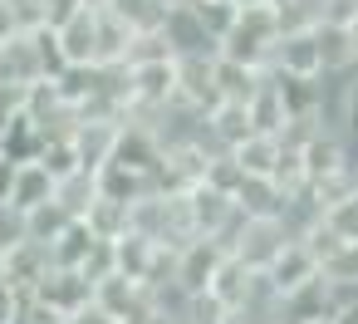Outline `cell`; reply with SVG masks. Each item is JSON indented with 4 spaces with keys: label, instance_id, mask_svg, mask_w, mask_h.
<instances>
[{
    "label": "cell",
    "instance_id": "cell-2",
    "mask_svg": "<svg viewBox=\"0 0 358 324\" xmlns=\"http://www.w3.org/2000/svg\"><path fill=\"white\" fill-rule=\"evenodd\" d=\"M55 45H59V59L64 69H84V64H99V10L79 6L64 25H55Z\"/></svg>",
    "mask_w": 358,
    "mask_h": 324
},
{
    "label": "cell",
    "instance_id": "cell-12",
    "mask_svg": "<svg viewBox=\"0 0 358 324\" xmlns=\"http://www.w3.org/2000/svg\"><path fill=\"white\" fill-rule=\"evenodd\" d=\"M64 324H118V319H113L99 300H89V304H79L74 314H64Z\"/></svg>",
    "mask_w": 358,
    "mask_h": 324
},
{
    "label": "cell",
    "instance_id": "cell-8",
    "mask_svg": "<svg viewBox=\"0 0 358 324\" xmlns=\"http://www.w3.org/2000/svg\"><path fill=\"white\" fill-rule=\"evenodd\" d=\"M231 197L245 216H280V206H285V187L275 177H241Z\"/></svg>",
    "mask_w": 358,
    "mask_h": 324
},
{
    "label": "cell",
    "instance_id": "cell-4",
    "mask_svg": "<svg viewBox=\"0 0 358 324\" xmlns=\"http://www.w3.org/2000/svg\"><path fill=\"white\" fill-rule=\"evenodd\" d=\"M319 35V74H348L358 64V35L348 20H314Z\"/></svg>",
    "mask_w": 358,
    "mask_h": 324
},
{
    "label": "cell",
    "instance_id": "cell-9",
    "mask_svg": "<svg viewBox=\"0 0 358 324\" xmlns=\"http://www.w3.org/2000/svg\"><path fill=\"white\" fill-rule=\"evenodd\" d=\"M260 74H265V69H255V64H241V59L216 55V99H236V104H245V99L255 94Z\"/></svg>",
    "mask_w": 358,
    "mask_h": 324
},
{
    "label": "cell",
    "instance_id": "cell-5",
    "mask_svg": "<svg viewBox=\"0 0 358 324\" xmlns=\"http://www.w3.org/2000/svg\"><path fill=\"white\" fill-rule=\"evenodd\" d=\"M324 265H319V255H314V246L304 241V236H294V241H285V251L265 265V275L275 280V290L280 295H289V290H299L304 280H314Z\"/></svg>",
    "mask_w": 358,
    "mask_h": 324
},
{
    "label": "cell",
    "instance_id": "cell-3",
    "mask_svg": "<svg viewBox=\"0 0 358 324\" xmlns=\"http://www.w3.org/2000/svg\"><path fill=\"white\" fill-rule=\"evenodd\" d=\"M275 74H319V35L314 25H285L270 45V64Z\"/></svg>",
    "mask_w": 358,
    "mask_h": 324
},
{
    "label": "cell",
    "instance_id": "cell-11",
    "mask_svg": "<svg viewBox=\"0 0 358 324\" xmlns=\"http://www.w3.org/2000/svg\"><path fill=\"white\" fill-rule=\"evenodd\" d=\"M20 241H30V211L0 197V251H15Z\"/></svg>",
    "mask_w": 358,
    "mask_h": 324
},
{
    "label": "cell",
    "instance_id": "cell-7",
    "mask_svg": "<svg viewBox=\"0 0 358 324\" xmlns=\"http://www.w3.org/2000/svg\"><path fill=\"white\" fill-rule=\"evenodd\" d=\"M15 206H40V202H50L55 197V172L40 162V157H25V162H15V177H10V192H6Z\"/></svg>",
    "mask_w": 358,
    "mask_h": 324
},
{
    "label": "cell",
    "instance_id": "cell-16",
    "mask_svg": "<svg viewBox=\"0 0 358 324\" xmlns=\"http://www.w3.org/2000/svg\"><path fill=\"white\" fill-rule=\"evenodd\" d=\"M0 280H6V251H0Z\"/></svg>",
    "mask_w": 358,
    "mask_h": 324
},
{
    "label": "cell",
    "instance_id": "cell-13",
    "mask_svg": "<svg viewBox=\"0 0 358 324\" xmlns=\"http://www.w3.org/2000/svg\"><path fill=\"white\" fill-rule=\"evenodd\" d=\"M20 10H15V0H0V45H6L10 35H20Z\"/></svg>",
    "mask_w": 358,
    "mask_h": 324
},
{
    "label": "cell",
    "instance_id": "cell-14",
    "mask_svg": "<svg viewBox=\"0 0 358 324\" xmlns=\"http://www.w3.org/2000/svg\"><path fill=\"white\" fill-rule=\"evenodd\" d=\"M236 6H275V0H236Z\"/></svg>",
    "mask_w": 358,
    "mask_h": 324
},
{
    "label": "cell",
    "instance_id": "cell-15",
    "mask_svg": "<svg viewBox=\"0 0 358 324\" xmlns=\"http://www.w3.org/2000/svg\"><path fill=\"white\" fill-rule=\"evenodd\" d=\"M79 6H89V10H99V6H108V0H79Z\"/></svg>",
    "mask_w": 358,
    "mask_h": 324
},
{
    "label": "cell",
    "instance_id": "cell-10",
    "mask_svg": "<svg viewBox=\"0 0 358 324\" xmlns=\"http://www.w3.org/2000/svg\"><path fill=\"white\" fill-rule=\"evenodd\" d=\"M319 221H324L338 241H358V192H348V197L329 202V206L319 211Z\"/></svg>",
    "mask_w": 358,
    "mask_h": 324
},
{
    "label": "cell",
    "instance_id": "cell-1",
    "mask_svg": "<svg viewBox=\"0 0 358 324\" xmlns=\"http://www.w3.org/2000/svg\"><path fill=\"white\" fill-rule=\"evenodd\" d=\"M30 300L45 304V309H55V314H74L79 304L94 300V280L84 270H74V265H50V275L30 290Z\"/></svg>",
    "mask_w": 358,
    "mask_h": 324
},
{
    "label": "cell",
    "instance_id": "cell-6",
    "mask_svg": "<svg viewBox=\"0 0 358 324\" xmlns=\"http://www.w3.org/2000/svg\"><path fill=\"white\" fill-rule=\"evenodd\" d=\"M231 157H236V167H241V177H275V167H280V157H285V138L280 133H245L236 148H231Z\"/></svg>",
    "mask_w": 358,
    "mask_h": 324
}]
</instances>
